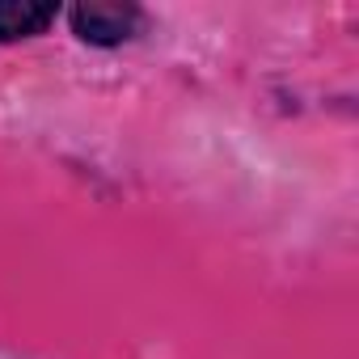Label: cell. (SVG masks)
I'll return each mask as SVG.
<instances>
[{
	"label": "cell",
	"mask_w": 359,
	"mask_h": 359,
	"mask_svg": "<svg viewBox=\"0 0 359 359\" xmlns=\"http://www.w3.org/2000/svg\"><path fill=\"white\" fill-rule=\"evenodd\" d=\"M55 5H39V0H0V43L34 39L55 22Z\"/></svg>",
	"instance_id": "2"
},
{
	"label": "cell",
	"mask_w": 359,
	"mask_h": 359,
	"mask_svg": "<svg viewBox=\"0 0 359 359\" xmlns=\"http://www.w3.org/2000/svg\"><path fill=\"white\" fill-rule=\"evenodd\" d=\"M72 30L85 43L97 47H118L140 30V9L135 5H106V0H89V5L72 9Z\"/></svg>",
	"instance_id": "1"
}]
</instances>
